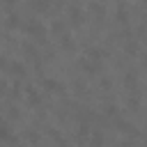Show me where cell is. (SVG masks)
I'll return each mask as SVG.
<instances>
[{"label": "cell", "mask_w": 147, "mask_h": 147, "mask_svg": "<svg viewBox=\"0 0 147 147\" xmlns=\"http://www.w3.org/2000/svg\"><path fill=\"white\" fill-rule=\"evenodd\" d=\"M28 32H30L34 39H39V41H44V39H46V28H44L39 21H32V23H28Z\"/></svg>", "instance_id": "cell-1"}, {"label": "cell", "mask_w": 147, "mask_h": 147, "mask_svg": "<svg viewBox=\"0 0 147 147\" xmlns=\"http://www.w3.org/2000/svg\"><path fill=\"white\" fill-rule=\"evenodd\" d=\"M44 87L48 92H53V94H62L64 92V85L60 80H53V78H44Z\"/></svg>", "instance_id": "cell-2"}, {"label": "cell", "mask_w": 147, "mask_h": 147, "mask_svg": "<svg viewBox=\"0 0 147 147\" xmlns=\"http://www.w3.org/2000/svg\"><path fill=\"white\" fill-rule=\"evenodd\" d=\"M78 64H80V67H83L87 74H96V71H99V64H96V60H90V57H85V60H80Z\"/></svg>", "instance_id": "cell-3"}, {"label": "cell", "mask_w": 147, "mask_h": 147, "mask_svg": "<svg viewBox=\"0 0 147 147\" xmlns=\"http://www.w3.org/2000/svg\"><path fill=\"white\" fill-rule=\"evenodd\" d=\"M69 21H71L74 25H80V23H83V11H80L78 7H71V9H69Z\"/></svg>", "instance_id": "cell-4"}, {"label": "cell", "mask_w": 147, "mask_h": 147, "mask_svg": "<svg viewBox=\"0 0 147 147\" xmlns=\"http://www.w3.org/2000/svg\"><path fill=\"white\" fill-rule=\"evenodd\" d=\"M9 69H11V76H16V78H23V76H25V67H23L21 62H14Z\"/></svg>", "instance_id": "cell-5"}, {"label": "cell", "mask_w": 147, "mask_h": 147, "mask_svg": "<svg viewBox=\"0 0 147 147\" xmlns=\"http://www.w3.org/2000/svg\"><path fill=\"white\" fill-rule=\"evenodd\" d=\"M39 101H41V96L37 94V90L30 87V90H28V103H30V106H39Z\"/></svg>", "instance_id": "cell-6"}, {"label": "cell", "mask_w": 147, "mask_h": 147, "mask_svg": "<svg viewBox=\"0 0 147 147\" xmlns=\"http://www.w3.org/2000/svg\"><path fill=\"white\" fill-rule=\"evenodd\" d=\"M87 57H90V60H96V62H99V60L103 57V51H101V48H87Z\"/></svg>", "instance_id": "cell-7"}, {"label": "cell", "mask_w": 147, "mask_h": 147, "mask_svg": "<svg viewBox=\"0 0 147 147\" xmlns=\"http://www.w3.org/2000/svg\"><path fill=\"white\" fill-rule=\"evenodd\" d=\"M124 85H126V87H136V76H133V74H126Z\"/></svg>", "instance_id": "cell-8"}, {"label": "cell", "mask_w": 147, "mask_h": 147, "mask_svg": "<svg viewBox=\"0 0 147 147\" xmlns=\"http://www.w3.org/2000/svg\"><path fill=\"white\" fill-rule=\"evenodd\" d=\"M62 46H64L67 51H74V44H71V39H69L67 34H62Z\"/></svg>", "instance_id": "cell-9"}, {"label": "cell", "mask_w": 147, "mask_h": 147, "mask_svg": "<svg viewBox=\"0 0 147 147\" xmlns=\"http://www.w3.org/2000/svg\"><path fill=\"white\" fill-rule=\"evenodd\" d=\"M124 51H126V53H138V44H136V41H131V44H126V46H124Z\"/></svg>", "instance_id": "cell-10"}, {"label": "cell", "mask_w": 147, "mask_h": 147, "mask_svg": "<svg viewBox=\"0 0 147 147\" xmlns=\"http://www.w3.org/2000/svg\"><path fill=\"white\" fill-rule=\"evenodd\" d=\"M90 142H92V145H101V142H103V136H101V133H94V136L90 138Z\"/></svg>", "instance_id": "cell-11"}, {"label": "cell", "mask_w": 147, "mask_h": 147, "mask_svg": "<svg viewBox=\"0 0 147 147\" xmlns=\"http://www.w3.org/2000/svg\"><path fill=\"white\" fill-rule=\"evenodd\" d=\"M32 5H34V9H39V11H44V9H46V7H48V2H46V0H39V2H37V0H34V2H32Z\"/></svg>", "instance_id": "cell-12"}, {"label": "cell", "mask_w": 147, "mask_h": 147, "mask_svg": "<svg viewBox=\"0 0 147 147\" xmlns=\"http://www.w3.org/2000/svg\"><path fill=\"white\" fill-rule=\"evenodd\" d=\"M0 140H2V142L9 140V126H2V131H0Z\"/></svg>", "instance_id": "cell-13"}, {"label": "cell", "mask_w": 147, "mask_h": 147, "mask_svg": "<svg viewBox=\"0 0 147 147\" xmlns=\"http://www.w3.org/2000/svg\"><path fill=\"white\" fill-rule=\"evenodd\" d=\"M117 16H119V21L122 23H126V11H124V7L119 5V9H117Z\"/></svg>", "instance_id": "cell-14"}, {"label": "cell", "mask_w": 147, "mask_h": 147, "mask_svg": "<svg viewBox=\"0 0 147 147\" xmlns=\"http://www.w3.org/2000/svg\"><path fill=\"white\" fill-rule=\"evenodd\" d=\"M115 113H117V106L115 103H108L106 106V115H115Z\"/></svg>", "instance_id": "cell-15"}, {"label": "cell", "mask_w": 147, "mask_h": 147, "mask_svg": "<svg viewBox=\"0 0 147 147\" xmlns=\"http://www.w3.org/2000/svg\"><path fill=\"white\" fill-rule=\"evenodd\" d=\"M53 32L62 34V32H64V25H62V23H53Z\"/></svg>", "instance_id": "cell-16"}, {"label": "cell", "mask_w": 147, "mask_h": 147, "mask_svg": "<svg viewBox=\"0 0 147 147\" xmlns=\"http://www.w3.org/2000/svg\"><path fill=\"white\" fill-rule=\"evenodd\" d=\"M16 23H18V21H16V16L11 14V16H9V21H7V25H9V28H16Z\"/></svg>", "instance_id": "cell-17"}, {"label": "cell", "mask_w": 147, "mask_h": 147, "mask_svg": "<svg viewBox=\"0 0 147 147\" xmlns=\"http://www.w3.org/2000/svg\"><path fill=\"white\" fill-rule=\"evenodd\" d=\"M92 9H94V14H96V16H101V14H103V7H101V5H94Z\"/></svg>", "instance_id": "cell-18"}, {"label": "cell", "mask_w": 147, "mask_h": 147, "mask_svg": "<svg viewBox=\"0 0 147 147\" xmlns=\"http://www.w3.org/2000/svg\"><path fill=\"white\" fill-rule=\"evenodd\" d=\"M142 64H145V67H147V55H145V57H142Z\"/></svg>", "instance_id": "cell-19"}]
</instances>
